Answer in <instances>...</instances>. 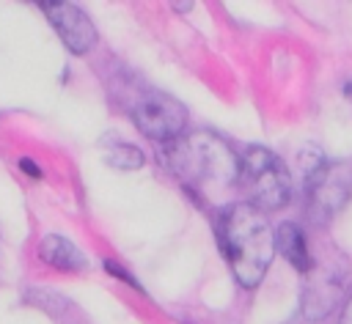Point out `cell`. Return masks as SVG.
I'll use <instances>...</instances> for the list:
<instances>
[{
	"label": "cell",
	"instance_id": "cell-12",
	"mask_svg": "<svg viewBox=\"0 0 352 324\" xmlns=\"http://www.w3.org/2000/svg\"><path fill=\"white\" fill-rule=\"evenodd\" d=\"M344 93H346V96H349V99H352V80H349V82H346V85H344Z\"/></svg>",
	"mask_w": 352,
	"mask_h": 324
},
{
	"label": "cell",
	"instance_id": "cell-9",
	"mask_svg": "<svg viewBox=\"0 0 352 324\" xmlns=\"http://www.w3.org/2000/svg\"><path fill=\"white\" fill-rule=\"evenodd\" d=\"M104 159L113 167H121V170H138V167H143V151L135 148V146H126V143L110 146L104 151Z\"/></svg>",
	"mask_w": 352,
	"mask_h": 324
},
{
	"label": "cell",
	"instance_id": "cell-11",
	"mask_svg": "<svg viewBox=\"0 0 352 324\" xmlns=\"http://www.w3.org/2000/svg\"><path fill=\"white\" fill-rule=\"evenodd\" d=\"M338 324H352V294H349V299H346V305L341 310V321Z\"/></svg>",
	"mask_w": 352,
	"mask_h": 324
},
{
	"label": "cell",
	"instance_id": "cell-5",
	"mask_svg": "<svg viewBox=\"0 0 352 324\" xmlns=\"http://www.w3.org/2000/svg\"><path fill=\"white\" fill-rule=\"evenodd\" d=\"M338 258V253L333 250V255L322 264V266H311L305 272V291H302V313L308 319H324L341 299L344 294V277H346V266L336 272L333 261Z\"/></svg>",
	"mask_w": 352,
	"mask_h": 324
},
{
	"label": "cell",
	"instance_id": "cell-7",
	"mask_svg": "<svg viewBox=\"0 0 352 324\" xmlns=\"http://www.w3.org/2000/svg\"><path fill=\"white\" fill-rule=\"evenodd\" d=\"M275 247L283 253V258H286L300 275H305V272L314 266L308 239H305V233H302V228H300L297 222H280V228H278V233H275Z\"/></svg>",
	"mask_w": 352,
	"mask_h": 324
},
{
	"label": "cell",
	"instance_id": "cell-10",
	"mask_svg": "<svg viewBox=\"0 0 352 324\" xmlns=\"http://www.w3.org/2000/svg\"><path fill=\"white\" fill-rule=\"evenodd\" d=\"M19 167H22V170H25L28 176H36V178L41 176V170H38V165H36L33 159H28V157H25V159H19Z\"/></svg>",
	"mask_w": 352,
	"mask_h": 324
},
{
	"label": "cell",
	"instance_id": "cell-3",
	"mask_svg": "<svg viewBox=\"0 0 352 324\" xmlns=\"http://www.w3.org/2000/svg\"><path fill=\"white\" fill-rule=\"evenodd\" d=\"M236 187L248 195L245 203L256 206L258 211H275L286 206L292 195L289 170L270 148L261 146H250L242 157H236Z\"/></svg>",
	"mask_w": 352,
	"mask_h": 324
},
{
	"label": "cell",
	"instance_id": "cell-1",
	"mask_svg": "<svg viewBox=\"0 0 352 324\" xmlns=\"http://www.w3.org/2000/svg\"><path fill=\"white\" fill-rule=\"evenodd\" d=\"M217 244L234 277L253 288L267 275L275 255V233L264 211L250 203H228L217 217Z\"/></svg>",
	"mask_w": 352,
	"mask_h": 324
},
{
	"label": "cell",
	"instance_id": "cell-8",
	"mask_svg": "<svg viewBox=\"0 0 352 324\" xmlns=\"http://www.w3.org/2000/svg\"><path fill=\"white\" fill-rule=\"evenodd\" d=\"M38 255H41L44 264H50V266H55V269H63V272H80V269H85L82 253H80L69 239H63V236H58V233H50V236L41 239Z\"/></svg>",
	"mask_w": 352,
	"mask_h": 324
},
{
	"label": "cell",
	"instance_id": "cell-6",
	"mask_svg": "<svg viewBox=\"0 0 352 324\" xmlns=\"http://www.w3.org/2000/svg\"><path fill=\"white\" fill-rule=\"evenodd\" d=\"M38 5L44 8L47 19L52 22L58 36L74 55H85L96 44V27L82 8H77L74 3H38Z\"/></svg>",
	"mask_w": 352,
	"mask_h": 324
},
{
	"label": "cell",
	"instance_id": "cell-4",
	"mask_svg": "<svg viewBox=\"0 0 352 324\" xmlns=\"http://www.w3.org/2000/svg\"><path fill=\"white\" fill-rule=\"evenodd\" d=\"M126 110H129L135 126L157 143H170L176 137H182V132L187 126V107L182 102H176L173 96L154 91V88L138 91L129 99Z\"/></svg>",
	"mask_w": 352,
	"mask_h": 324
},
{
	"label": "cell",
	"instance_id": "cell-2",
	"mask_svg": "<svg viewBox=\"0 0 352 324\" xmlns=\"http://www.w3.org/2000/svg\"><path fill=\"white\" fill-rule=\"evenodd\" d=\"M162 159L187 187L217 189L236 184V154L214 132H192L162 143Z\"/></svg>",
	"mask_w": 352,
	"mask_h": 324
}]
</instances>
